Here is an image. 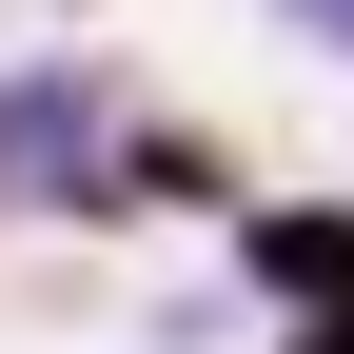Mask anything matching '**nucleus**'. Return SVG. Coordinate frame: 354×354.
<instances>
[{
  "label": "nucleus",
  "mask_w": 354,
  "mask_h": 354,
  "mask_svg": "<svg viewBox=\"0 0 354 354\" xmlns=\"http://www.w3.org/2000/svg\"><path fill=\"white\" fill-rule=\"evenodd\" d=\"M256 276H276V295H335V315H354V216H256Z\"/></svg>",
  "instance_id": "obj_1"
},
{
  "label": "nucleus",
  "mask_w": 354,
  "mask_h": 354,
  "mask_svg": "<svg viewBox=\"0 0 354 354\" xmlns=\"http://www.w3.org/2000/svg\"><path fill=\"white\" fill-rule=\"evenodd\" d=\"M295 20H354V0H295Z\"/></svg>",
  "instance_id": "obj_2"
}]
</instances>
